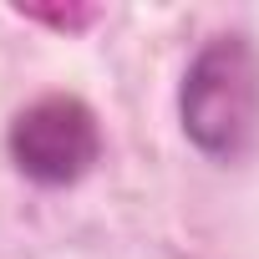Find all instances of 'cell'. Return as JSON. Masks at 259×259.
Instances as JSON below:
<instances>
[{
	"mask_svg": "<svg viewBox=\"0 0 259 259\" xmlns=\"http://www.w3.org/2000/svg\"><path fill=\"white\" fill-rule=\"evenodd\" d=\"M6 148H11V163L31 183L66 188V183L92 173V163L102 153V127H97V112L81 97L51 92V97L31 102L26 112H16Z\"/></svg>",
	"mask_w": 259,
	"mask_h": 259,
	"instance_id": "7a4b0ae2",
	"label": "cell"
},
{
	"mask_svg": "<svg viewBox=\"0 0 259 259\" xmlns=\"http://www.w3.org/2000/svg\"><path fill=\"white\" fill-rule=\"evenodd\" d=\"M26 21H46L56 31H87L97 21V6H16Z\"/></svg>",
	"mask_w": 259,
	"mask_h": 259,
	"instance_id": "3957f363",
	"label": "cell"
},
{
	"mask_svg": "<svg viewBox=\"0 0 259 259\" xmlns=\"http://www.w3.org/2000/svg\"><path fill=\"white\" fill-rule=\"evenodd\" d=\"M178 117L188 143L213 163H239L259 138V56L244 36H213L183 71Z\"/></svg>",
	"mask_w": 259,
	"mask_h": 259,
	"instance_id": "6da1fadb",
	"label": "cell"
}]
</instances>
